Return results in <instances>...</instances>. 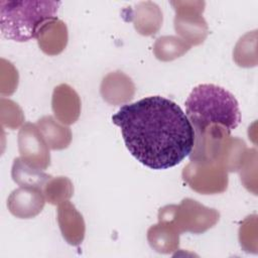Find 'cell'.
Returning <instances> with one entry per match:
<instances>
[{
	"mask_svg": "<svg viewBox=\"0 0 258 258\" xmlns=\"http://www.w3.org/2000/svg\"><path fill=\"white\" fill-rule=\"evenodd\" d=\"M182 179L195 191L202 195L224 192L228 187V171L214 161L190 160L182 170Z\"/></svg>",
	"mask_w": 258,
	"mask_h": 258,
	"instance_id": "obj_6",
	"label": "cell"
},
{
	"mask_svg": "<svg viewBox=\"0 0 258 258\" xmlns=\"http://www.w3.org/2000/svg\"><path fill=\"white\" fill-rule=\"evenodd\" d=\"M60 2L50 0H1L2 35L17 42L36 38L40 28L56 18Z\"/></svg>",
	"mask_w": 258,
	"mask_h": 258,
	"instance_id": "obj_3",
	"label": "cell"
},
{
	"mask_svg": "<svg viewBox=\"0 0 258 258\" xmlns=\"http://www.w3.org/2000/svg\"><path fill=\"white\" fill-rule=\"evenodd\" d=\"M158 219L173 223L179 233L201 234L213 228L220 220L216 209L205 207L192 199H183L179 205H167L158 211Z\"/></svg>",
	"mask_w": 258,
	"mask_h": 258,
	"instance_id": "obj_4",
	"label": "cell"
},
{
	"mask_svg": "<svg viewBox=\"0 0 258 258\" xmlns=\"http://www.w3.org/2000/svg\"><path fill=\"white\" fill-rule=\"evenodd\" d=\"M57 222L64 240L73 245H80L86 233V225L83 216L69 201L58 205Z\"/></svg>",
	"mask_w": 258,
	"mask_h": 258,
	"instance_id": "obj_11",
	"label": "cell"
},
{
	"mask_svg": "<svg viewBox=\"0 0 258 258\" xmlns=\"http://www.w3.org/2000/svg\"><path fill=\"white\" fill-rule=\"evenodd\" d=\"M18 149L21 159L28 165L44 170L50 164L49 147L36 124L25 123L18 132Z\"/></svg>",
	"mask_w": 258,
	"mask_h": 258,
	"instance_id": "obj_7",
	"label": "cell"
},
{
	"mask_svg": "<svg viewBox=\"0 0 258 258\" xmlns=\"http://www.w3.org/2000/svg\"><path fill=\"white\" fill-rule=\"evenodd\" d=\"M45 201L51 205H59L69 201L74 194V185L66 176L51 177L42 188Z\"/></svg>",
	"mask_w": 258,
	"mask_h": 258,
	"instance_id": "obj_18",
	"label": "cell"
},
{
	"mask_svg": "<svg viewBox=\"0 0 258 258\" xmlns=\"http://www.w3.org/2000/svg\"><path fill=\"white\" fill-rule=\"evenodd\" d=\"M68 28L57 17L46 22L36 36L39 48L48 55L59 54L68 43Z\"/></svg>",
	"mask_w": 258,
	"mask_h": 258,
	"instance_id": "obj_12",
	"label": "cell"
},
{
	"mask_svg": "<svg viewBox=\"0 0 258 258\" xmlns=\"http://www.w3.org/2000/svg\"><path fill=\"white\" fill-rule=\"evenodd\" d=\"M52 116H43L40 118L36 126L38 127L43 139L49 149L61 150L69 147L72 141V131L70 127L58 123Z\"/></svg>",
	"mask_w": 258,
	"mask_h": 258,
	"instance_id": "obj_15",
	"label": "cell"
},
{
	"mask_svg": "<svg viewBox=\"0 0 258 258\" xmlns=\"http://www.w3.org/2000/svg\"><path fill=\"white\" fill-rule=\"evenodd\" d=\"M45 202L42 189L20 186L9 195L7 208L18 219H31L41 213Z\"/></svg>",
	"mask_w": 258,
	"mask_h": 258,
	"instance_id": "obj_8",
	"label": "cell"
},
{
	"mask_svg": "<svg viewBox=\"0 0 258 258\" xmlns=\"http://www.w3.org/2000/svg\"><path fill=\"white\" fill-rule=\"evenodd\" d=\"M185 115L195 136L214 127L232 132L241 122L239 104L234 95L214 84H202L191 90L185 101Z\"/></svg>",
	"mask_w": 258,
	"mask_h": 258,
	"instance_id": "obj_2",
	"label": "cell"
},
{
	"mask_svg": "<svg viewBox=\"0 0 258 258\" xmlns=\"http://www.w3.org/2000/svg\"><path fill=\"white\" fill-rule=\"evenodd\" d=\"M179 235L180 233L171 221L158 219V223L148 229L147 241L156 252L168 254L178 249Z\"/></svg>",
	"mask_w": 258,
	"mask_h": 258,
	"instance_id": "obj_13",
	"label": "cell"
},
{
	"mask_svg": "<svg viewBox=\"0 0 258 258\" xmlns=\"http://www.w3.org/2000/svg\"><path fill=\"white\" fill-rule=\"evenodd\" d=\"M100 93L107 103L118 106L132 100L135 94V85L126 74L116 71L104 77Z\"/></svg>",
	"mask_w": 258,
	"mask_h": 258,
	"instance_id": "obj_10",
	"label": "cell"
},
{
	"mask_svg": "<svg viewBox=\"0 0 258 258\" xmlns=\"http://www.w3.org/2000/svg\"><path fill=\"white\" fill-rule=\"evenodd\" d=\"M1 105H3L7 110L8 114H1L2 125L7 126L10 129L18 128L24 121V116L21 108L11 100L1 99Z\"/></svg>",
	"mask_w": 258,
	"mask_h": 258,
	"instance_id": "obj_21",
	"label": "cell"
},
{
	"mask_svg": "<svg viewBox=\"0 0 258 258\" xmlns=\"http://www.w3.org/2000/svg\"><path fill=\"white\" fill-rule=\"evenodd\" d=\"M136 31L145 36L155 34L162 25V12L157 4L151 1L138 3L129 18Z\"/></svg>",
	"mask_w": 258,
	"mask_h": 258,
	"instance_id": "obj_14",
	"label": "cell"
},
{
	"mask_svg": "<svg viewBox=\"0 0 258 258\" xmlns=\"http://www.w3.org/2000/svg\"><path fill=\"white\" fill-rule=\"evenodd\" d=\"M257 216H249L242 223L239 230V240L247 252H257Z\"/></svg>",
	"mask_w": 258,
	"mask_h": 258,
	"instance_id": "obj_20",
	"label": "cell"
},
{
	"mask_svg": "<svg viewBox=\"0 0 258 258\" xmlns=\"http://www.w3.org/2000/svg\"><path fill=\"white\" fill-rule=\"evenodd\" d=\"M190 47V44L178 36L165 35L155 40L153 53L155 57L161 61H170L186 53Z\"/></svg>",
	"mask_w": 258,
	"mask_h": 258,
	"instance_id": "obj_17",
	"label": "cell"
},
{
	"mask_svg": "<svg viewBox=\"0 0 258 258\" xmlns=\"http://www.w3.org/2000/svg\"><path fill=\"white\" fill-rule=\"evenodd\" d=\"M51 108L57 121L64 125H71L80 117L81 100L71 86L60 84L53 90Z\"/></svg>",
	"mask_w": 258,
	"mask_h": 258,
	"instance_id": "obj_9",
	"label": "cell"
},
{
	"mask_svg": "<svg viewBox=\"0 0 258 258\" xmlns=\"http://www.w3.org/2000/svg\"><path fill=\"white\" fill-rule=\"evenodd\" d=\"M12 179L20 186L37 187L42 189L45 183L52 177L41 169L34 168L25 163L21 157H16L11 169Z\"/></svg>",
	"mask_w": 258,
	"mask_h": 258,
	"instance_id": "obj_16",
	"label": "cell"
},
{
	"mask_svg": "<svg viewBox=\"0 0 258 258\" xmlns=\"http://www.w3.org/2000/svg\"><path fill=\"white\" fill-rule=\"evenodd\" d=\"M131 155L151 169L180 163L192 150L195 132L185 113L161 96L122 106L112 116Z\"/></svg>",
	"mask_w": 258,
	"mask_h": 258,
	"instance_id": "obj_1",
	"label": "cell"
},
{
	"mask_svg": "<svg viewBox=\"0 0 258 258\" xmlns=\"http://www.w3.org/2000/svg\"><path fill=\"white\" fill-rule=\"evenodd\" d=\"M175 11L173 25L176 33L190 45L205 41L209 33L208 24L203 17L204 1H170Z\"/></svg>",
	"mask_w": 258,
	"mask_h": 258,
	"instance_id": "obj_5",
	"label": "cell"
},
{
	"mask_svg": "<svg viewBox=\"0 0 258 258\" xmlns=\"http://www.w3.org/2000/svg\"><path fill=\"white\" fill-rule=\"evenodd\" d=\"M256 36L257 33L254 30L246 33L237 42L233 51V58L239 67L250 68L256 66Z\"/></svg>",
	"mask_w": 258,
	"mask_h": 258,
	"instance_id": "obj_19",
	"label": "cell"
}]
</instances>
